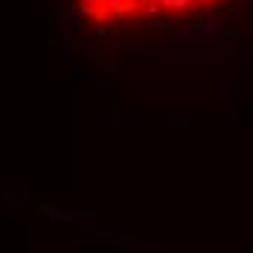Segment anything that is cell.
I'll return each mask as SVG.
<instances>
[{"mask_svg":"<svg viewBox=\"0 0 253 253\" xmlns=\"http://www.w3.org/2000/svg\"><path fill=\"white\" fill-rule=\"evenodd\" d=\"M227 0H73L79 15L102 29L177 26L221 9Z\"/></svg>","mask_w":253,"mask_h":253,"instance_id":"6da1fadb","label":"cell"}]
</instances>
